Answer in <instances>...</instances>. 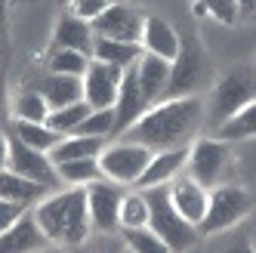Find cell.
<instances>
[{
    "label": "cell",
    "mask_w": 256,
    "mask_h": 253,
    "mask_svg": "<svg viewBox=\"0 0 256 253\" xmlns=\"http://www.w3.org/2000/svg\"><path fill=\"white\" fill-rule=\"evenodd\" d=\"M204 120H207V99L204 96L160 99L118 139L139 142V146L152 148V152L182 148V146H192L194 142Z\"/></svg>",
    "instance_id": "obj_1"
},
{
    "label": "cell",
    "mask_w": 256,
    "mask_h": 253,
    "mask_svg": "<svg viewBox=\"0 0 256 253\" xmlns=\"http://www.w3.org/2000/svg\"><path fill=\"white\" fill-rule=\"evenodd\" d=\"M38 226L50 238V244H59L68 250H84L93 241V222L86 207V188L65 186L50 192L44 201L31 210Z\"/></svg>",
    "instance_id": "obj_2"
},
{
    "label": "cell",
    "mask_w": 256,
    "mask_h": 253,
    "mask_svg": "<svg viewBox=\"0 0 256 253\" xmlns=\"http://www.w3.org/2000/svg\"><path fill=\"white\" fill-rule=\"evenodd\" d=\"M142 192H145V198H148V228L173 253H188V250H194L200 241H204L200 232H198V226L188 222L186 216L173 207L167 186H154V188H142Z\"/></svg>",
    "instance_id": "obj_3"
},
{
    "label": "cell",
    "mask_w": 256,
    "mask_h": 253,
    "mask_svg": "<svg viewBox=\"0 0 256 253\" xmlns=\"http://www.w3.org/2000/svg\"><path fill=\"white\" fill-rule=\"evenodd\" d=\"M256 99V65H238L222 74L207 96V126L216 133L226 120H232L244 105Z\"/></svg>",
    "instance_id": "obj_4"
},
{
    "label": "cell",
    "mask_w": 256,
    "mask_h": 253,
    "mask_svg": "<svg viewBox=\"0 0 256 253\" xmlns=\"http://www.w3.org/2000/svg\"><path fill=\"white\" fill-rule=\"evenodd\" d=\"M256 207V198L238 182H222L210 188V204H207V216L200 220L198 232L200 238H213V234H222L238 228Z\"/></svg>",
    "instance_id": "obj_5"
},
{
    "label": "cell",
    "mask_w": 256,
    "mask_h": 253,
    "mask_svg": "<svg viewBox=\"0 0 256 253\" xmlns=\"http://www.w3.org/2000/svg\"><path fill=\"white\" fill-rule=\"evenodd\" d=\"M207 86H210V59L194 34H186L179 46V56L170 65V84H167V96L164 99L200 96V90H207Z\"/></svg>",
    "instance_id": "obj_6"
},
{
    "label": "cell",
    "mask_w": 256,
    "mask_h": 253,
    "mask_svg": "<svg viewBox=\"0 0 256 253\" xmlns=\"http://www.w3.org/2000/svg\"><path fill=\"white\" fill-rule=\"evenodd\" d=\"M234 170V152L232 142L219 136H200L188 146V164L186 173L194 176L204 188H216L228 182V176Z\"/></svg>",
    "instance_id": "obj_7"
},
{
    "label": "cell",
    "mask_w": 256,
    "mask_h": 253,
    "mask_svg": "<svg viewBox=\"0 0 256 253\" xmlns=\"http://www.w3.org/2000/svg\"><path fill=\"white\" fill-rule=\"evenodd\" d=\"M152 154L154 152L139 146V142L118 139V142H108L105 152L99 154V167H102L105 179H112L118 186H126V188H136L145 167H148V160H152Z\"/></svg>",
    "instance_id": "obj_8"
},
{
    "label": "cell",
    "mask_w": 256,
    "mask_h": 253,
    "mask_svg": "<svg viewBox=\"0 0 256 253\" xmlns=\"http://www.w3.org/2000/svg\"><path fill=\"white\" fill-rule=\"evenodd\" d=\"M126 194V186H118L112 179L86 186V207L93 234H120V201Z\"/></svg>",
    "instance_id": "obj_9"
},
{
    "label": "cell",
    "mask_w": 256,
    "mask_h": 253,
    "mask_svg": "<svg viewBox=\"0 0 256 253\" xmlns=\"http://www.w3.org/2000/svg\"><path fill=\"white\" fill-rule=\"evenodd\" d=\"M6 136H10V133H6ZM6 170L19 173V176H25V179H34V182L46 186L50 192L62 188L59 167L52 164V158L44 154V152H38V148H31V146H25V142H19L16 136H10V164H6Z\"/></svg>",
    "instance_id": "obj_10"
},
{
    "label": "cell",
    "mask_w": 256,
    "mask_h": 253,
    "mask_svg": "<svg viewBox=\"0 0 256 253\" xmlns=\"http://www.w3.org/2000/svg\"><path fill=\"white\" fill-rule=\"evenodd\" d=\"M145 16H148V12L114 0V4L93 22V34H96V38H108V40L139 44L142 40V28H145Z\"/></svg>",
    "instance_id": "obj_11"
},
{
    "label": "cell",
    "mask_w": 256,
    "mask_h": 253,
    "mask_svg": "<svg viewBox=\"0 0 256 253\" xmlns=\"http://www.w3.org/2000/svg\"><path fill=\"white\" fill-rule=\"evenodd\" d=\"M120 80H124V71L120 68L90 59L86 74L80 78V84H84V102L93 108V112H96V108H114Z\"/></svg>",
    "instance_id": "obj_12"
},
{
    "label": "cell",
    "mask_w": 256,
    "mask_h": 253,
    "mask_svg": "<svg viewBox=\"0 0 256 253\" xmlns=\"http://www.w3.org/2000/svg\"><path fill=\"white\" fill-rule=\"evenodd\" d=\"M148 108L152 105L145 102V96H142L136 68L124 71V80H120V90H118V102H114V139L124 136L145 112H148Z\"/></svg>",
    "instance_id": "obj_13"
},
{
    "label": "cell",
    "mask_w": 256,
    "mask_h": 253,
    "mask_svg": "<svg viewBox=\"0 0 256 253\" xmlns=\"http://www.w3.org/2000/svg\"><path fill=\"white\" fill-rule=\"evenodd\" d=\"M167 188H170V201H173V207H176L182 216H186L188 222L200 226V220L207 216L210 188H204V186H200L194 176H188V173H179Z\"/></svg>",
    "instance_id": "obj_14"
},
{
    "label": "cell",
    "mask_w": 256,
    "mask_h": 253,
    "mask_svg": "<svg viewBox=\"0 0 256 253\" xmlns=\"http://www.w3.org/2000/svg\"><path fill=\"white\" fill-rule=\"evenodd\" d=\"M142 50L148 56H158V59H167L173 62L179 56V46H182V34L160 16H145V28H142Z\"/></svg>",
    "instance_id": "obj_15"
},
{
    "label": "cell",
    "mask_w": 256,
    "mask_h": 253,
    "mask_svg": "<svg viewBox=\"0 0 256 253\" xmlns=\"http://www.w3.org/2000/svg\"><path fill=\"white\" fill-rule=\"evenodd\" d=\"M186 164H188V146H182V148H164V152H154L136 188L170 186L179 173H186Z\"/></svg>",
    "instance_id": "obj_16"
},
{
    "label": "cell",
    "mask_w": 256,
    "mask_h": 253,
    "mask_svg": "<svg viewBox=\"0 0 256 253\" xmlns=\"http://www.w3.org/2000/svg\"><path fill=\"white\" fill-rule=\"evenodd\" d=\"M46 244H50V238L44 234V228L38 226V220H34L31 210L10 232L0 234V253H38Z\"/></svg>",
    "instance_id": "obj_17"
},
{
    "label": "cell",
    "mask_w": 256,
    "mask_h": 253,
    "mask_svg": "<svg viewBox=\"0 0 256 253\" xmlns=\"http://www.w3.org/2000/svg\"><path fill=\"white\" fill-rule=\"evenodd\" d=\"M93 44H96V34H93V25L78 19V16H59L56 28H52V46L56 50H78V52H93Z\"/></svg>",
    "instance_id": "obj_18"
},
{
    "label": "cell",
    "mask_w": 256,
    "mask_h": 253,
    "mask_svg": "<svg viewBox=\"0 0 256 253\" xmlns=\"http://www.w3.org/2000/svg\"><path fill=\"white\" fill-rule=\"evenodd\" d=\"M46 194H50L46 186L34 182V179H25V176L12 173V170H0V198H4V201L19 204L25 210H34Z\"/></svg>",
    "instance_id": "obj_19"
},
{
    "label": "cell",
    "mask_w": 256,
    "mask_h": 253,
    "mask_svg": "<svg viewBox=\"0 0 256 253\" xmlns=\"http://www.w3.org/2000/svg\"><path fill=\"white\" fill-rule=\"evenodd\" d=\"M170 65L167 59H158V56H148L142 52V59L136 65V74H139V86H142V96L148 105L160 102L167 96V84H170Z\"/></svg>",
    "instance_id": "obj_20"
},
{
    "label": "cell",
    "mask_w": 256,
    "mask_h": 253,
    "mask_svg": "<svg viewBox=\"0 0 256 253\" xmlns=\"http://www.w3.org/2000/svg\"><path fill=\"white\" fill-rule=\"evenodd\" d=\"M34 90H40L44 99L50 102V108L56 112V108H65V105H74L84 99V84L80 78H65V74H52V71H46V74H40L38 80H34Z\"/></svg>",
    "instance_id": "obj_21"
},
{
    "label": "cell",
    "mask_w": 256,
    "mask_h": 253,
    "mask_svg": "<svg viewBox=\"0 0 256 253\" xmlns=\"http://www.w3.org/2000/svg\"><path fill=\"white\" fill-rule=\"evenodd\" d=\"M142 44H126V40H108V38H96L93 44V52H90V59L96 62H105V65H114L120 71H130L139 65L142 59Z\"/></svg>",
    "instance_id": "obj_22"
},
{
    "label": "cell",
    "mask_w": 256,
    "mask_h": 253,
    "mask_svg": "<svg viewBox=\"0 0 256 253\" xmlns=\"http://www.w3.org/2000/svg\"><path fill=\"white\" fill-rule=\"evenodd\" d=\"M108 146V139H96V136H62L59 146L50 152L52 164H68V160H84V158H99Z\"/></svg>",
    "instance_id": "obj_23"
},
{
    "label": "cell",
    "mask_w": 256,
    "mask_h": 253,
    "mask_svg": "<svg viewBox=\"0 0 256 253\" xmlns=\"http://www.w3.org/2000/svg\"><path fill=\"white\" fill-rule=\"evenodd\" d=\"M10 112L12 118L10 120H31V124H46L50 118V102L44 99L40 90H34V86H22L19 93L12 96V105H10Z\"/></svg>",
    "instance_id": "obj_24"
},
{
    "label": "cell",
    "mask_w": 256,
    "mask_h": 253,
    "mask_svg": "<svg viewBox=\"0 0 256 253\" xmlns=\"http://www.w3.org/2000/svg\"><path fill=\"white\" fill-rule=\"evenodd\" d=\"M10 136H16L19 142H25V146L38 148L44 154H50L52 148L59 146V139H62L52 126H46V124H31V120H10Z\"/></svg>",
    "instance_id": "obj_25"
},
{
    "label": "cell",
    "mask_w": 256,
    "mask_h": 253,
    "mask_svg": "<svg viewBox=\"0 0 256 253\" xmlns=\"http://www.w3.org/2000/svg\"><path fill=\"white\" fill-rule=\"evenodd\" d=\"M59 167V179H62V188L65 186H78V188H86L99 182L102 176V167H99V158H84V160H68V164H56Z\"/></svg>",
    "instance_id": "obj_26"
},
{
    "label": "cell",
    "mask_w": 256,
    "mask_h": 253,
    "mask_svg": "<svg viewBox=\"0 0 256 253\" xmlns=\"http://www.w3.org/2000/svg\"><path fill=\"white\" fill-rule=\"evenodd\" d=\"M148 228V198L142 188H126L120 201V232Z\"/></svg>",
    "instance_id": "obj_27"
},
{
    "label": "cell",
    "mask_w": 256,
    "mask_h": 253,
    "mask_svg": "<svg viewBox=\"0 0 256 253\" xmlns=\"http://www.w3.org/2000/svg\"><path fill=\"white\" fill-rule=\"evenodd\" d=\"M226 142H244V139H256V99L250 105H244L232 120H226L219 130L213 133Z\"/></svg>",
    "instance_id": "obj_28"
},
{
    "label": "cell",
    "mask_w": 256,
    "mask_h": 253,
    "mask_svg": "<svg viewBox=\"0 0 256 253\" xmlns=\"http://www.w3.org/2000/svg\"><path fill=\"white\" fill-rule=\"evenodd\" d=\"M90 68V56L78 50H56L50 46V56H46V71L52 74H65V78H84Z\"/></svg>",
    "instance_id": "obj_29"
},
{
    "label": "cell",
    "mask_w": 256,
    "mask_h": 253,
    "mask_svg": "<svg viewBox=\"0 0 256 253\" xmlns=\"http://www.w3.org/2000/svg\"><path fill=\"white\" fill-rule=\"evenodd\" d=\"M93 112L84 99L74 102V105H65V108H56V112H50L46 118V126H52L59 136H71V133H78V126L86 120V114Z\"/></svg>",
    "instance_id": "obj_30"
},
{
    "label": "cell",
    "mask_w": 256,
    "mask_h": 253,
    "mask_svg": "<svg viewBox=\"0 0 256 253\" xmlns=\"http://www.w3.org/2000/svg\"><path fill=\"white\" fill-rule=\"evenodd\" d=\"M207 250H200V253H256V244L253 238L238 226L232 232H222V234H213V238H207Z\"/></svg>",
    "instance_id": "obj_31"
},
{
    "label": "cell",
    "mask_w": 256,
    "mask_h": 253,
    "mask_svg": "<svg viewBox=\"0 0 256 253\" xmlns=\"http://www.w3.org/2000/svg\"><path fill=\"white\" fill-rule=\"evenodd\" d=\"M78 136H96V139H114V108H96L86 120L78 126Z\"/></svg>",
    "instance_id": "obj_32"
},
{
    "label": "cell",
    "mask_w": 256,
    "mask_h": 253,
    "mask_svg": "<svg viewBox=\"0 0 256 253\" xmlns=\"http://www.w3.org/2000/svg\"><path fill=\"white\" fill-rule=\"evenodd\" d=\"M120 241L126 250L133 253H173L167 244H164L152 228H133V232H120Z\"/></svg>",
    "instance_id": "obj_33"
},
{
    "label": "cell",
    "mask_w": 256,
    "mask_h": 253,
    "mask_svg": "<svg viewBox=\"0 0 256 253\" xmlns=\"http://www.w3.org/2000/svg\"><path fill=\"white\" fill-rule=\"evenodd\" d=\"M194 12L200 16H213L216 22H222V25H232L238 16V0H194Z\"/></svg>",
    "instance_id": "obj_34"
},
{
    "label": "cell",
    "mask_w": 256,
    "mask_h": 253,
    "mask_svg": "<svg viewBox=\"0 0 256 253\" xmlns=\"http://www.w3.org/2000/svg\"><path fill=\"white\" fill-rule=\"evenodd\" d=\"M112 4H114V0H65L68 12L78 16V19H84V22H90V25H93Z\"/></svg>",
    "instance_id": "obj_35"
},
{
    "label": "cell",
    "mask_w": 256,
    "mask_h": 253,
    "mask_svg": "<svg viewBox=\"0 0 256 253\" xmlns=\"http://www.w3.org/2000/svg\"><path fill=\"white\" fill-rule=\"evenodd\" d=\"M28 210L25 207H19V204H10V201H4V198H0V234L4 232H10L16 222L22 220Z\"/></svg>",
    "instance_id": "obj_36"
},
{
    "label": "cell",
    "mask_w": 256,
    "mask_h": 253,
    "mask_svg": "<svg viewBox=\"0 0 256 253\" xmlns=\"http://www.w3.org/2000/svg\"><path fill=\"white\" fill-rule=\"evenodd\" d=\"M99 241H90L84 250L86 253H124V241H118V234H93Z\"/></svg>",
    "instance_id": "obj_37"
},
{
    "label": "cell",
    "mask_w": 256,
    "mask_h": 253,
    "mask_svg": "<svg viewBox=\"0 0 256 253\" xmlns=\"http://www.w3.org/2000/svg\"><path fill=\"white\" fill-rule=\"evenodd\" d=\"M10 105H12V99H10V90H6V78H4V71H0V120L12 118L10 114Z\"/></svg>",
    "instance_id": "obj_38"
},
{
    "label": "cell",
    "mask_w": 256,
    "mask_h": 253,
    "mask_svg": "<svg viewBox=\"0 0 256 253\" xmlns=\"http://www.w3.org/2000/svg\"><path fill=\"white\" fill-rule=\"evenodd\" d=\"M10 164V136L0 130V170H6Z\"/></svg>",
    "instance_id": "obj_39"
},
{
    "label": "cell",
    "mask_w": 256,
    "mask_h": 253,
    "mask_svg": "<svg viewBox=\"0 0 256 253\" xmlns=\"http://www.w3.org/2000/svg\"><path fill=\"white\" fill-rule=\"evenodd\" d=\"M10 6H12V0H0V34L10 25Z\"/></svg>",
    "instance_id": "obj_40"
},
{
    "label": "cell",
    "mask_w": 256,
    "mask_h": 253,
    "mask_svg": "<svg viewBox=\"0 0 256 253\" xmlns=\"http://www.w3.org/2000/svg\"><path fill=\"white\" fill-rule=\"evenodd\" d=\"M238 12H241V16L256 12V0H238Z\"/></svg>",
    "instance_id": "obj_41"
},
{
    "label": "cell",
    "mask_w": 256,
    "mask_h": 253,
    "mask_svg": "<svg viewBox=\"0 0 256 253\" xmlns=\"http://www.w3.org/2000/svg\"><path fill=\"white\" fill-rule=\"evenodd\" d=\"M38 253H74V250H68V247H59V244H46V247H40Z\"/></svg>",
    "instance_id": "obj_42"
},
{
    "label": "cell",
    "mask_w": 256,
    "mask_h": 253,
    "mask_svg": "<svg viewBox=\"0 0 256 253\" xmlns=\"http://www.w3.org/2000/svg\"><path fill=\"white\" fill-rule=\"evenodd\" d=\"M124 253H133V250H126V247H124Z\"/></svg>",
    "instance_id": "obj_43"
}]
</instances>
